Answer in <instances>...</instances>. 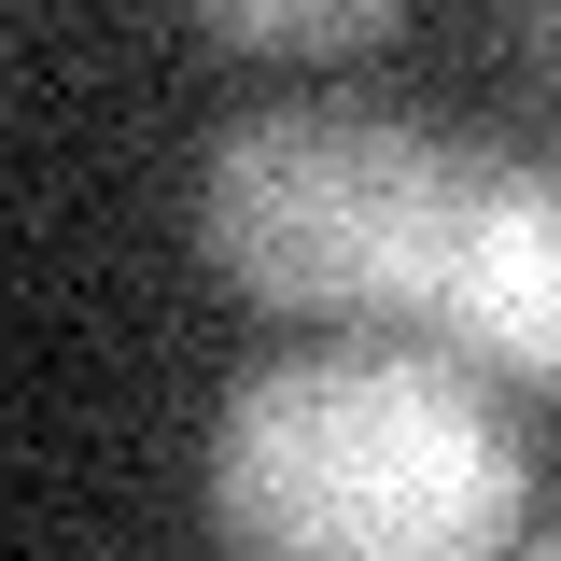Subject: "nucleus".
<instances>
[{
  "instance_id": "obj_3",
  "label": "nucleus",
  "mask_w": 561,
  "mask_h": 561,
  "mask_svg": "<svg viewBox=\"0 0 561 561\" xmlns=\"http://www.w3.org/2000/svg\"><path fill=\"white\" fill-rule=\"evenodd\" d=\"M421 337L463 351V365H505L534 393H561V154H519V169L463 154Z\"/></svg>"
},
{
  "instance_id": "obj_2",
  "label": "nucleus",
  "mask_w": 561,
  "mask_h": 561,
  "mask_svg": "<svg viewBox=\"0 0 561 561\" xmlns=\"http://www.w3.org/2000/svg\"><path fill=\"white\" fill-rule=\"evenodd\" d=\"M449 197L463 154H435L393 113H337V99H280L253 127L210 140L197 169V239L280 323H379L421 337L435 309V253H449Z\"/></svg>"
},
{
  "instance_id": "obj_4",
  "label": "nucleus",
  "mask_w": 561,
  "mask_h": 561,
  "mask_svg": "<svg viewBox=\"0 0 561 561\" xmlns=\"http://www.w3.org/2000/svg\"><path fill=\"white\" fill-rule=\"evenodd\" d=\"M393 28H408L393 0H225L210 14L225 57H379Z\"/></svg>"
},
{
  "instance_id": "obj_5",
  "label": "nucleus",
  "mask_w": 561,
  "mask_h": 561,
  "mask_svg": "<svg viewBox=\"0 0 561 561\" xmlns=\"http://www.w3.org/2000/svg\"><path fill=\"white\" fill-rule=\"evenodd\" d=\"M519 57H534V70H561V0H548V14H519Z\"/></svg>"
},
{
  "instance_id": "obj_6",
  "label": "nucleus",
  "mask_w": 561,
  "mask_h": 561,
  "mask_svg": "<svg viewBox=\"0 0 561 561\" xmlns=\"http://www.w3.org/2000/svg\"><path fill=\"white\" fill-rule=\"evenodd\" d=\"M519 561H561V534H534V548H519Z\"/></svg>"
},
{
  "instance_id": "obj_1",
  "label": "nucleus",
  "mask_w": 561,
  "mask_h": 561,
  "mask_svg": "<svg viewBox=\"0 0 561 561\" xmlns=\"http://www.w3.org/2000/svg\"><path fill=\"white\" fill-rule=\"evenodd\" d=\"M210 519L239 561H505L519 449L421 351H295L210 435Z\"/></svg>"
}]
</instances>
